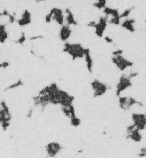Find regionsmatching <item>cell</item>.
I'll return each instance as SVG.
<instances>
[{"instance_id": "1", "label": "cell", "mask_w": 146, "mask_h": 158, "mask_svg": "<svg viewBox=\"0 0 146 158\" xmlns=\"http://www.w3.org/2000/svg\"><path fill=\"white\" fill-rule=\"evenodd\" d=\"M48 107L69 106L74 104L75 96L60 88L57 83L52 82L44 86L37 93Z\"/></svg>"}, {"instance_id": "2", "label": "cell", "mask_w": 146, "mask_h": 158, "mask_svg": "<svg viewBox=\"0 0 146 158\" xmlns=\"http://www.w3.org/2000/svg\"><path fill=\"white\" fill-rule=\"evenodd\" d=\"M85 48L81 43L68 41L64 44L62 51L64 53L69 55L72 61H75L83 59Z\"/></svg>"}, {"instance_id": "3", "label": "cell", "mask_w": 146, "mask_h": 158, "mask_svg": "<svg viewBox=\"0 0 146 158\" xmlns=\"http://www.w3.org/2000/svg\"><path fill=\"white\" fill-rule=\"evenodd\" d=\"M13 116L10 109L6 101H0V128L2 131H7L11 125Z\"/></svg>"}, {"instance_id": "4", "label": "cell", "mask_w": 146, "mask_h": 158, "mask_svg": "<svg viewBox=\"0 0 146 158\" xmlns=\"http://www.w3.org/2000/svg\"><path fill=\"white\" fill-rule=\"evenodd\" d=\"M109 25L108 19L106 15H103L100 16L97 21H90L87 23L86 26L94 29V35L98 38H102L104 36Z\"/></svg>"}, {"instance_id": "5", "label": "cell", "mask_w": 146, "mask_h": 158, "mask_svg": "<svg viewBox=\"0 0 146 158\" xmlns=\"http://www.w3.org/2000/svg\"><path fill=\"white\" fill-rule=\"evenodd\" d=\"M90 87L93 99H99L104 97L110 90L111 86L98 78L91 81Z\"/></svg>"}, {"instance_id": "6", "label": "cell", "mask_w": 146, "mask_h": 158, "mask_svg": "<svg viewBox=\"0 0 146 158\" xmlns=\"http://www.w3.org/2000/svg\"><path fill=\"white\" fill-rule=\"evenodd\" d=\"M64 10L59 7H53L45 16V22L46 24L53 22L61 26L65 24Z\"/></svg>"}, {"instance_id": "7", "label": "cell", "mask_w": 146, "mask_h": 158, "mask_svg": "<svg viewBox=\"0 0 146 158\" xmlns=\"http://www.w3.org/2000/svg\"><path fill=\"white\" fill-rule=\"evenodd\" d=\"M65 150L64 145L57 141H50L44 147V152L46 157H57Z\"/></svg>"}, {"instance_id": "8", "label": "cell", "mask_w": 146, "mask_h": 158, "mask_svg": "<svg viewBox=\"0 0 146 158\" xmlns=\"http://www.w3.org/2000/svg\"><path fill=\"white\" fill-rule=\"evenodd\" d=\"M117 98L118 107L124 111H129L135 106H138L140 108L144 106V104L141 102L131 96L121 95Z\"/></svg>"}, {"instance_id": "9", "label": "cell", "mask_w": 146, "mask_h": 158, "mask_svg": "<svg viewBox=\"0 0 146 158\" xmlns=\"http://www.w3.org/2000/svg\"><path fill=\"white\" fill-rule=\"evenodd\" d=\"M132 79L129 77L127 73H123L119 78L115 88V95L118 97L122 95V94L127 89L132 87Z\"/></svg>"}, {"instance_id": "10", "label": "cell", "mask_w": 146, "mask_h": 158, "mask_svg": "<svg viewBox=\"0 0 146 158\" xmlns=\"http://www.w3.org/2000/svg\"><path fill=\"white\" fill-rule=\"evenodd\" d=\"M111 60L114 66L121 72L132 68L134 64L133 62L125 57L124 54L112 55Z\"/></svg>"}, {"instance_id": "11", "label": "cell", "mask_w": 146, "mask_h": 158, "mask_svg": "<svg viewBox=\"0 0 146 158\" xmlns=\"http://www.w3.org/2000/svg\"><path fill=\"white\" fill-rule=\"evenodd\" d=\"M102 10L104 15L108 19L109 25L114 26H120L122 19L118 9L106 6Z\"/></svg>"}, {"instance_id": "12", "label": "cell", "mask_w": 146, "mask_h": 158, "mask_svg": "<svg viewBox=\"0 0 146 158\" xmlns=\"http://www.w3.org/2000/svg\"><path fill=\"white\" fill-rule=\"evenodd\" d=\"M126 140H129L135 142L139 143L142 141L143 136L141 131L136 127L132 123L127 126L126 129Z\"/></svg>"}, {"instance_id": "13", "label": "cell", "mask_w": 146, "mask_h": 158, "mask_svg": "<svg viewBox=\"0 0 146 158\" xmlns=\"http://www.w3.org/2000/svg\"><path fill=\"white\" fill-rule=\"evenodd\" d=\"M145 114H146L143 113L137 112L132 113L131 114V120L132 123L137 129L141 131L145 130L146 129L145 122Z\"/></svg>"}, {"instance_id": "14", "label": "cell", "mask_w": 146, "mask_h": 158, "mask_svg": "<svg viewBox=\"0 0 146 158\" xmlns=\"http://www.w3.org/2000/svg\"><path fill=\"white\" fill-rule=\"evenodd\" d=\"M73 31L72 27L64 24V25L60 26L58 36L59 39L63 43L69 41V40L71 38L73 35Z\"/></svg>"}, {"instance_id": "15", "label": "cell", "mask_w": 146, "mask_h": 158, "mask_svg": "<svg viewBox=\"0 0 146 158\" xmlns=\"http://www.w3.org/2000/svg\"><path fill=\"white\" fill-rule=\"evenodd\" d=\"M136 20L132 17H129L122 20L120 26L124 30L127 31L131 34L136 32Z\"/></svg>"}, {"instance_id": "16", "label": "cell", "mask_w": 146, "mask_h": 158, "mask_svg": "<svg viewBox=\"0 0 146 158\" xmlns=\"http://www.w3.org/2000/svg\"><path fill=\"white\" fill-rule=\"evenodd\" d=\"M83 59H84L85 68L88 73L90 74H92L94 73V59L92 57L90 49L88 47H85Z\"/></svg>"}, {"instance_id": "17", "label": "cell", "mask_w": 146, "mask_h": 158, "mask_svg": "<svg viewBox=\"0 0 146 158\" xmlns=\"http://www.w3.org/2000/svg\"><path fill=\"white\" fill-rule=\"evenodd\" d=\"M60 111L63 116L69 120L77 116L76 109L74 104L71 105L69 106L60 107Z\"/></svg>"}, {"instance_id": "18", "label": "cell", "mask_w": 146, "mask_h": 158, "mask_svg": "<svg viewBox=\"0 0 146 158\" xmlns=\"http://www.w3.org/2000/svg\"><path fill=\"white\" fill-rule=\"evenodd\" d=\"M64 13L65 24L71 27L77 26L78 23L72 11L69 8H66L64 10Z\"/></svg>"}, {"instance_id": "19", "label": "cell", "mask_w": 146, "mask_h": 158, "mask_svg": "<svg viewBox=\"0 0 146 158\" xmlns=\"http://www.w3.org/2000/svg\"><path fill=\"white\" fill-rule=\"evenodd\" d=\"M24 85H25V83H24L22 79L19 78L15 82L6 86V88H4V91L5 92H7L11 91V90L23 87Z\"/></svg>"}, {"instance_id": "20", "label": "cell", "mask_w": 146, "mask_h": 158, "mask_svg": "<svg viewBox=\"0 0 146 158\" xmlns=\"http://www.w3.org/2000/svg\"><path fill=\"white\" fill-rule=\"evenodd\" d=\"M69 125L73 128L80 127L82 124V120L81 118L76 116L69 120Z\"/></svg>"}, {"instance_id": "21", "label": "cell", "mask_w": 146, "mask_h": 158, "mask_svg": "<svg viewBox=\"0 0 146 158\" xmlns=\"http://www.w3.org/2000/svg\"><path fill=\"white\" fill-rule=\"evenodd\" d=\"M135 9L136 6H132L125 9L123 12L120 13V17L122 20L130 17V15L135 10Z\"/></svg>"}, {"instance_id": "22", "label": "cell", "mask_w": 146, "mask_h": 158, "mask_svg": "<svg viewBox=\"0 0 146 158\" xmlns=\"http://www.w3.org/2000/svg\"><path fill=\"white\" fill-rule=\"evenodd\" d=\"M34 107H31L28 110H27V112H26L25 117L27 118V119H31L34 118V115L35 112Z\"/></svg>"}, {"instance_id": "23", "label": "cell", "mask_w": 146, "mask_h": 158, "mask_svg": "<svg viewBox=\"0 0 146 158\" xmlns=\"http://www.w3.org/2000/svg\"><path fill=\"white\" fill-rule=\"evenodd\" d=\"M137 156H138V157H146V146L140 148L139 151H138Z\"/></svg>"}, {"instance_id": "24", "label": "cell", "mask_w": 146, "mask_h": 158, "mask_svg": "<svg viewBox=\"0 0 146 158\" xmlns=\"http://www.w3.org/2000/svg\"><path fill=\"white\" fill-rule=\"evenodd\" d=\"M44 38L45 36L43 35H38L30 36V37L29 40L31 41H35L42 40Z\"/></svg>"}, {"instance_id": "25", "label": "cell", "mask_w": 146, "mask_h": 158, "mask_svg": "<svg viewBox=\"0 0 146 158\" xmlns=\"http://www.w3.org/2000/svg\"><path fill=\"white\" fill-rule=\"evenodd\" d=\"M104 40L105 43L109 45H113L114 44V40L111 36H104Z\"/></svg>"}, {"instance_id": "26", "label": "cell", "mask_w": 146, "mask_h": 158, "mask_svg": "<svg viewBox=\"0 0 146 158\" xmlns=\"http://www.w3.org/2000/svg\"><path fill=\"white\" fill-rule=\"evenodd\" d=\"M128 74L129 77L132 79L137 78L139 76V73L136 71H131Z\"/></svg>"}, {"instance_id": "27", "label": "cell", "mask_w": 146, "mask_h": 158, "mask_svg": "<svg viewBox=\"0 0 146 158\" xmlns=\"http://www.w3.org/2000/svg\"><path fill=\"white\" fill-rule=\"evenodd\" d=\"M124 54V50L122 48H116L112 52V55H118Z\"/></svg>"}, {"instance_id": "28", "label": "cell", "mask_w": 146, "mask_h": 158, "mask_svg": "<svg viewBox=\"0 0 146 158\" xmlns=\"http://www.w3.org/2000/svg\"><path fill=\"white\" fill-rule=\"evenodd\" d=\"M84 152V150L82 148H79L77 150V153L79 154H81Z\"/></svg>"}, {"instance_id": "29", "label": "cell", "mask_w": 146, "mask_h": 158, "mask_svg": "<svg viewBox=\"0 0 146 158\" xmlns=\"http://www.w3.org/2000/svg\"><path fill=\"white\" fill-rule=\"evenodd\" d=\"M101 134L102 135L105 136L106 135H107V131H106V130H102V131H101Z\"/></svg>"}, {"instance_id": "30", "label": "cell", "mask_w": 146, "mask_h": 158, "mask_svg": "<svg viewBox=\"0 0 146 158\" xmlns=\"http://www.w3.org/2000/svg\"><path fill=\"white\" fill-rule=\"evenodd\" d=\"M145 125L146 126V114H145Z\"/></svg>"}, {"instance_id": "31", "label": "cell", "mask_w": 146, "mask_h": 158, "mask_svg": "<svg viewBox=\"0 0 146 158\" xmlns=\"http://www.w3.org/2000/svg\"><path fill=\"white\" fill-rule=\"evenodd\" d=\"M144 23H145V25H146V19H145Z\"/></svg>"}]
</instances>
